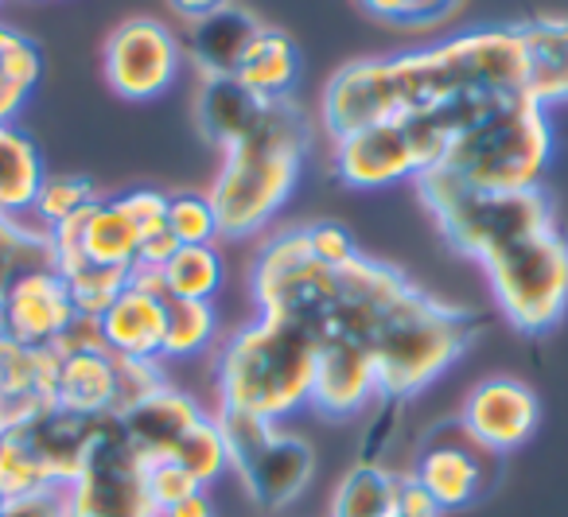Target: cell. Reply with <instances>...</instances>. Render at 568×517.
I'll return each instance as SVG.
<instances>
[{
  "label": "cell",
  "instance_id": "obj_5",
  "mask_svg": "<svg viewBox=\"0 0 568 517\" xmlns=\"http://www.w3.org/2000/svg\"><path fill=\"white\" fill-rule=\"evenodd\" d=\"M552 160L549 110L526 94L487 105L471 125L452 136L448 152L436 168L471 187L487 191H529L541 187Z\"/></svg>",
  "mask_w": 568,
  "mask_h": 517
},
{
  "label": "cell",
  "instance_id": "obj_35",
  "mask_svg": "<svg viewBox=\"0 0 568 517\" xmlns=\"http://www.w3.org/2000/svg\"><path fill=\"white\" fill-rule=\"evenodd\" d=\"M168 234L180 245H214L219 242V219L214 206L199 191H175L168 195Z\"/></svg>",
  "mask_w": 568,
  "mask_h": 517
},
{
  "label": "cell",
  "instance_id": "obj_26",
  "mask_svg": "<svg viewBox=\"0 0 568 517\" xmlns=\"http://www.w3.org/2000/svg\"><path fill=\"white\" fill-rule=\"evenodd\" d=\"M43 79L40 43L20 28L0 24V125H17Z\"/></svg>",
  "mask_w": 568,
  "mask_h": 517
},
{
  "label": "cell",
  "instance_id": "obj_10",
  "mask_svg": "<svg viewBox=\"0 0 568 517\" xmlns=\"http://www.w3.org/2000/svg\"><path fill=\"white\" fill-rule=\"evenodd\" d=\"M71 517H156L144 490V463L125 444L118 416H105L79 478L67 486Z\"/></svg>",
  "mask_w": 568,
  "mask_h": 517
},
{
  "label": "cell",
  "instance_id": "obj_8",
  "mask_svg": "<svg viewBox=\"0 0 568 517\" xmlns=\"http://www.w3.org/2000/svg\"><path fill=\"white\" fill-rule=\"evenodd\" d=\"M498 312L521 335H545L568 307V237L545 226L483 261Z\"/></svg>",
  "mask_w": 568,
  "mask_h": 517
},
{
  "label": "cell",
  "instance_id": "obj_34",
  "mask_svg": "<svg viewBox=\"0 0 568 517\" xmlns=\"http://www.w3.org/2000/svg\"><path fill=\"white\" fill-rule=\"evenodd\" d=\"M59 276L67 281L74 307H79L82 315H102L105 307L121 296V288L133 281V273H121V268H98V265H87V261L63 268Z\"/></svg>",
  "mask_w": 568,
  "mask_h": 517
},
{
  "label": "cell",
  "instance_id": "obj_2",
  "mask_svg": "<svg viewBox=\"0 0 568 517\" xmlns=\"http://www.w3.org/2000/svg\"><path fill=\"white\" fill-rule=\"evenodd\" d=\"M479 320L413 284L402 268L355 253L335 268L332 307L320 338H355L371 351L382 401H413L475 343Z\"/></svg>",
  "mask_w": 568,
  "mask_h": 517
},
{
  "label": "cell",
  "instance_id": "obj_42",
  "mask_svg": "<svg viewBox=\"0 0 568 517\" xmlns=\"http://www.w3.org/2000/svg\"><path fill=\"white\" fill-rule=\"evenodd\" d=\"M397 413H402V401H378V420H374L371 432L363 436L358 463H382L386 459V447L394 444V436H397V432H389L397 420Z\"/></svg>",
  "mask_w": 568,
  "mask_h": 517
},
{
  "label": "cell",
  "instance_id": "obj_21",
  "mask_svg": "<svg viewBox=\"0 0 568 517\" xmlns=\"http://www.w3.org/2000/svg\"><path fill=\"white\" fill-rule=\"evenodd\" d=\"M55 405L74 416H118V354L55 351Z\"/></svg>",
  "mask_w": 568,
  "mask_h": 517
},
{
  "label": "cell",
  "instance_id": "obj_32",
  "mask_svg": "<svg viewBox=\"0 0 568 517\" xmlns=\"http://www.w3.org/2000/svg\"><path fill=\"white\" fill-rule=\"evenodd\" d=\"M98 199L102 195H98L94 180H87V175L48 172L40 183V195H36V203H32V219H36V226L51 230V226H59V222L74 219L79 211H87Z\"/></svg>",
  "mask_w": 568,
  "mask_h": 517
},
{
  "label": "cell",
  "instance_id": "obj_12",
  "mask_svg": "<svg viewBox=\"0 0 568 517\" xmlns=\"http://www.w3.org/2000/svg\"><path fill=\"white\" fill-rule=\"evenodd\" d=\"M183 43L172 36V28L152 17L121 20L102 48V74L105 87L125 102H152L168 94L180 79Z\"/></svg>",
  "mask_w": 568,
  "mask_h": 517
},
{
  "label": "cell",
  "instance_id": "obj_4",
  "mask_svg": "<svg viewBox=\"0 0 568 517\" xmlns=\"http://www.w3.org/2000/svg\"><path fill=\"white\" fill-rule=\"evenodd\" d=\"M316 338L293 320L257 315L226 335L214 354V385L222 413L284 424L312 405Z\"/></svg>",
  "mask_w": 568,
  "mask_h": 517
},
{
  "label": "cell",
  "instance_id": "obj_14",
  "mask_svg": "<svg viewBox=\"0 0 568 517\" xmlns=\"http://www.w3.org/2000/svg\"><path fill=\"white\" fill-rule=\"evenodd\" d=\"M537 416H541V405H537V393L529 389L518 377H483L479 385H471V393L464 397V408H459V424L467 428V436L475 444H483L490 455H510L534 436Z\"/></svg>",
  "mask_w": 568,
  "mask_h": 517
},
{
  "label": "cell",
  "instance_id": "obj_6",
  "mask_svg": "<svg viewBox=\"0 0 568 517\" xmlns=\"http://www.w3.org/2000/svg\"><path fill=\"white\" fill-rule=\"evenodd\" d=\"M417 195L452 250L479 261V265L503 253L506 245L521 242L545 226H557L545 187L487 191L471 187L440 168H428L417 180Z\"/></svg>",
  "mask_w": 568,
  "mask_h": 517
},
{
  "label": "cell",
  "instance_id": "obj_36",
  "mask_svg": "<svg viewBox=\"0 0 568 517\" xmlns=\"http://www.w3.org/2000/svg\"><path fill=\"white\" fill-rule=\"evenodd\" d=\"M374 20L402 28H433L444 24L464 0H358Z\"/></svg>",
  "mask_w": 568,
  "mask_h": 517
},
{
  "label": "cell",
  "instance_id": "obj_18",
  "mask_svg": "<svg viewBox=\"0 0 568 517\" xmlns=\"http://www.w3.org/2000/svg\"><path fill=\"white\" fill-rule=\"evenodd\" d=\"M55 351L0 335V432H20L55 405Z\"/></svg>",
  "mask_w": 568,
  "mask_h": 517
},
{
  "label": "cell",
  "instance_id": "obj_11",
  "mask_svg": "<svg viewBox=\"0 0 568 517\" xmlns=\"http://www.w3.org/2000/svg\"><path fill=\"white\" fill-rule=\"evenodd\" d=\"M498 467H503L498 455L475 444L456 416V420H444L425 432L409 463V475L433 494L444 514H452V509H467L483 494H490V486L498 483Z\"/></svg>",
  "mask_w": 568,
  "mask_h": 517
},
{
  "label": "cell",
  "instance_id": "obj_28",
  "mask_svg": "<svg viewBox=\"0 0 568 517\" xmlns=\"http://www.w3.org/2000/svg\"><path fill=\"white\" fill-rule=\"evenodd\" d=\"M226 281V261H222L219 245H180L160 268V284H164L168 300H206L222 292Z\"/></svg>",
  "mask_w": 568,
  "mask_h": 517
},
{
  "label": "cell",
  "instance_id": "obj_9",
  "mask_svg": "<svg viewBox=\"0 0 568 517\" xmlns=\"http://www.w3.org/2000/svg\"><path fill=\"white\" fill-rule=\"evenodd\" d=\"M219 428L226 436L230 475L257 509L276 514L293 506L316 478V447L296 432H284V424L219 413Z\"/></svg>",
  "mask_w": 568,
  "mask_h": 517
},
{
  "label": "cell",
  "instance_id": "obj_1",
  "mask_svg": "<svg viewBox=\"0 0 568 517\" xmlns=\"http://www.w3.org/2000/svg\"><path fill=\"white\" fill-rule=\"evenodd\" d=\"M510 94H526L521 36L518 24H490L405 55L355 59L339 67L320 98V121L327 136L339 141L405 113Z\"/></svg>",
  "mask_w": 568,
  "mask_h": 517
},
{
  "label": "cell",
  "instance_id": "obj_43",
  "mask_svg": "<svg viewBox=\"0 0 568 517\" xmlns=\"http://www.w3.org/2000/svg\"><path fill=\"white\" fill-rule=\"evenodd\" d=\"M397 517H444V509L433 501V494L409 475L402 470V494H397Z\"/></svg>",
  "mask_w": 568,
  "mask_h": 517
},
{
  "label": "cell",
  "instance_id": "obj_24",
  "mask_svg": "<svg viewBox=\"0 0 568 517\" xmlns=\"http://www.w3.org/2000/svg\"><path fill=\"white\" fill-rule=\"evenodd\" d=\"M301 71H304V59L293 36L281 32V28H261L257 40L250 43V51L237 63L234 79L250 94L265 98V102H288L296 82H301Z\"/></svg>",
  "mask_w": 568,
  "mask_h": 517
},
{
  "label": "cell",
  "instance_id": "obj_40",
  "mask_svg": "<svg viewBox=\"0 0 568 517\" xmlns=\"http://www.w3.org/2000/svg\"><path fill=\"white\" fill-rule=\"evenodd\" d=\"M308 242H312V253H316V261H324V265H332V268L347 265V261L358 253L351 230L339 226V222H312V226H308Z\"/></svg>",
  "mask_w": 568,
  "mask_h": 517
},
{
  "label": "cell",
  "instance_id": "obj_46",
  "mask_svg": "<svg viewBox=\"0 0 568 517\" xmlns=\"http://www.w3.org/2000/svg\"><path fill=\"white\" fill-rule=\"evenodd\" d=\"M0 509H4V498H0Z\"/></svg>",
  "mask_w": 568,
  "mask_h": 517
},
{
  "label": "cell",
  "instance_id": "obj_29",
  "mask_svg": "<svg viewBox=\"0 0 568 517\" xmlns=\"http://www.w3.org/2000/svg\"><path fill=\"white\" fill-rule=\"evenodd\" d=\"M222 323L214 304L206 300H168V320H164V362H187L203 358L206 351L222 343L219 338Z\"/></svg>",
  "mask_w": 568,
  "mask_h": 517
},
{
  "label": "cell",
  "instance_id": "obj_17",
  "mask_svg": "<svg viewBox=\"0 0 568 517\" xmlns=\"http://www.w3.org/2000/svg\"><path fill=\"white\" fill-rule=\"evenodd\" d=\"M164 320H168V292L160 273L136 268L133 281L121 288V296L98 315L102 323L105 351L118 358H156L164 362Z\"/></svg>",
  "mask_w": 568,
  "mask_h": 517
},
{
  "label": "cell",
  "instance_id": "obj_16",
  "mask_svg": "<svg viewBox=\"0 0 568 517\" xmlns=\"http://www.w3.org/2000/svg\"><path fill=\"white\" fill-rule=\"evenodd\" d=\"M382 401L378 369L363 343L355 338H320L316 343V382H312V408L327 420H355Z\"/></svg>",
  "mask_w": 568,
  "mask_h": 517
},
{
  "label": "cell",
  "instance_id": "obj_30",
  "mask_svg": "<svg viewBox=\"0 0 568 517\" xmlns=\"http://www.w3.org/2000/svg\"><path fill=\"white\" fill-rule=\"evenodd\" d=\"M32 268H55L51 257V237L43 226L28 219H9L0 214V300L12 284Z\"/></svg>",
  "mask_w": 568,
  "mask_h": 517
},
{
  "label": "cell",
  "instance_id": "obj_44",
  "mask_svg": "<svg viewBox=\"0 0 568 517\" xmlns=\"http://www.w3.org/2000/svg\"><path fill=\"white\" fill-rule=\"evenodd\" d=\"M156 517H219V506H214V498L206 490H195L191 498L175 501V506H168Z\"/></svg>",
  "mask_w": 568,
  "mask_h": 517
},
{
  "label": "cell",
  "instance_id": "obj_31",
  "mask_svg": "<svg viewBox=\"0 0 568 517\" xmlns=\"http://www.w3.org/2000/svg\"><path fill=\"white\" fill-rule=\"evenodd\" d=\"M199 486L211 490L222 475H230V452H226V436L219 428V416H203L195 428L183 436V444L172 455Z\"/></svg>",
  "mask_w": 568,
  "mask_h": 517
},
{
  "label": "cell",
  "instance_id": "obj_38",
  "mask_svg": "<svg viewBox=\"0 0 568 517\" xmlns=\"http://www.w3.org/2000/svg\"><path fill=\"white\" fill-rule=\"evenodd\" d=\"M144 490H149L152 509L164 514L168 506L191 498L195 490H206V486H199L175 459H160V463H149V467H144Z\"/></svg>",
  "mask_w": 568,
  "mask_h": 517
},
{
  "label": "cell",
  "instance_id": "obj_45",
  "mask_svg": "<svg viewBox=\"0 0 568 517\" xmlns=\"http://www.w3.org/2000/svg\"><path fill=\"white\" fill-rule=\"evenodd\" d=\"M172 4V12L175 17H183L191 24V20H199V17H206V12H219V9H226L230 0H168Z\"/></svg>",
  "mask_w": 568,
  "mask_h": 517
},
{
  "label": "cell",
  "instance_id": "obj_20",
  "mask_svg": "<svg viewBox=\"0 0 568 517\" xmlns=\"http://www.w3.org/2000/svg\"><path fill=\"white\" fill-rule=\"evenodd\" d=\"M261 28L265 24L250 9L230 0L226 9L191 20L187 40H183V59H191L199 79H234L237 63L250 51V43L257 40Z\"/></svg>",
  "mask_w": 568,
  "mask_h": 517
},
{
  "label": "cell",
  "instance_id": "obj_15",
  "mask_svg": "<svg viewBox=\"0 0 568 517\" xmlns=\"http://www.w3.org/2000/svg\"><path fill=\"white\" fill-rule=\"evenodd\" d=\"M74 315L79 307L59 268H32L0 300V335L24 346H40V351H55Z\"/></svg>",
  "mask_w": 568,
  "mask_h": 517
},
{
  "label": "cell",
  "instance_id": "obj_19",
  "mask_svg": "<svg viewBox=\"0 0 568 517\" xmlns=\"http://www.w3.org/2000/svg\"><path fill=\"white\" fill-rule=\"evenodd\" d=\"M203 408H199L195 397H187L175 385H164L160 393L144 397L141 405L118 413V428L125 436V444L136 452V459L149 467V463L172 459L175 447L183 444L191 428L203 420Z\"/></svg>",
  "mask_w": 568,
  "mask_h": 517
},
{
  "label": "cell",
  "instance_id": "obj_13",
  "mask_svg": "<svg viewBox=\"0 0 568 517\" xmlns=\"http://www.w3.org/2000/svg\"><path fill=\"white\" fill-rule=\"evenodd\" d=\"M48 237L59 273L79 265V261L98 268L136 273V261H141V230L121 211L118 199H98V203H90L74 219L51 226Z\"/></svg>",
  "mask_w": 568,
  "mask_h": 517
},
{
  "label": "cell",
  "instance_id": "obj_23",
  "mask_svg": "<svg viewBox=\"0 0 568 517\" xmlns=\"http://www.w3.org/2000/svg\"><path fill=\"white\" fill-rule=\"evenodd\" d=\"M268 102L242 87L237 79H199L195 125L214 149L230 152L261 125Z\"/></svg>",
  "mask_w": 568,
  "mask_h": 517
},
{
  "label": "cell",
  "instance_id": "obj_33",
  "mask_svg": "<svg viewBox=\"0 0 568 517\" xmlns=\"http://www.w3.org/2000/svg\"><path fill=\"white\" fill-rule=\"evenodd\" d=\"M55 486L48 467L40 463L36 447L28 444L24 432H0V498H20V494Z\"/></svg>",
  "mask_w": 568,
  "mask_h": 517
},
{
  "label": "cell",
  "instance_id": "obj_22",
  "mask_svg": "<svg viewBox=\"0 0 568 517\" xmlns=\"http://www.w3.org/2000/svg\"><path fill=\"white\" fill-rule=\"evenodd\" d=\"M526 55V98L541 110L568 102V17H534L518 24Z\"/></svg>",
  "mask_w": 568,
  "mask_h": 517
},
{
  "label": "cell",
  "instance_id": "obj_39",
  "mask_svg": "<svg viewBox=\"0 0 568 517\" xmlns=\"http://www.w3.org/2000/svg\"><path fill=\"white\" fill-rule=\"evenodd\" d=\"M118 199L121 211L133 219V226L141 230V237L156 234V230L168 226V195L156 187H133V191H121Z\"/></svg>",
  "mask_w": 568,
  "mask_h": 517
},
{
  "label": "cell",
  "instance_id": "obj_3",
  "mask_svg": "<svg viewBox=\"0 0 568 517\" xmlns=\"http://www.w3.org/2000/svg\"><path fill=\"white\" fill-rule=\"evenodd\" d=\"M308 149L312 121L304 118L301 105L293 98L268 102L261 125L242 144L222 152V168L206 191L219 219V237L245 242L261 234L301 187Z\"/></svg>",
  "mask_w": 568,
  "mask_h": 517
},
{
  "label": "cell",
  "instance_id": "obj_7",
  "mask_svg": "<svg viewBox=\"0 0 568 517\" xmlns=\"http://www.w3.org/2000/svg\"><path fill=\"white\" fill-rule=\"evenodd\" d=\"M464 125H467L464 105H444V110L405 113V118L358 129V133L332 141L335 175L347 187L358 191L417 183L428 168L440 164L452 136Z\"/></svg>",
  "mask_w": 568,
  "mask_h": 517
},
{
  "label": "cell",
  "instance_id": "obj_41",
  "mask_svg": "<svg viewBox=\"0 0 568 517\" xmlns=\"http://www.w3.org/2000/svg\"><path fill=\"white\" fill-rule=\"evenodd\" d=\"M0 517H71L67 486H43V490L9 498L4 509H0Z\"/></svg>",
  "mask_w": 568,
  "mask_h": 517
},
{
  "label": "cell",
  "instance_id": "obj_25",
  "mask_svg": "<svg viewBox=\"0 0 568 517\" xmlns=\"http://www.w3.org/2000/svg\"><path fill=\"white\" fill-rule=\"evenodd\" d=\"M48 175L36 141L17 125H0V214L28 219Z\"/></svg>",
  "mask_w": 568,
  "mask_h": 517
},
{
  "label": "cell",
  "instance_id": "obj_27",
  "mask_svg": "<svg viewBox=\"0 0 568 517\" xmlns=\"http://www.w3.org/2000/svg\"><path fill=\"white\" fill-rule=\"evenodd\" d=\"M402 470L386 463H355L332 498V517H397Z\"/></svg>",
  "mask_w": 568,
  "mask_h": 517
},
{
  "label": "cell",
  "instance_id": "obj_37",
  "mask_svg": "<svg viewBox=\"0 0 568 517\" xmlns=\"http://www.w3.org/2000/svg\"><path fill=\"white\" fill-rule=\"evenodd\" d=\"M168 385L164 362L156 358H118V413L141 405L144 397Z\"/></svg>",
  "mask_w": 568,
  "mask_h": 517
}]
</instances>
